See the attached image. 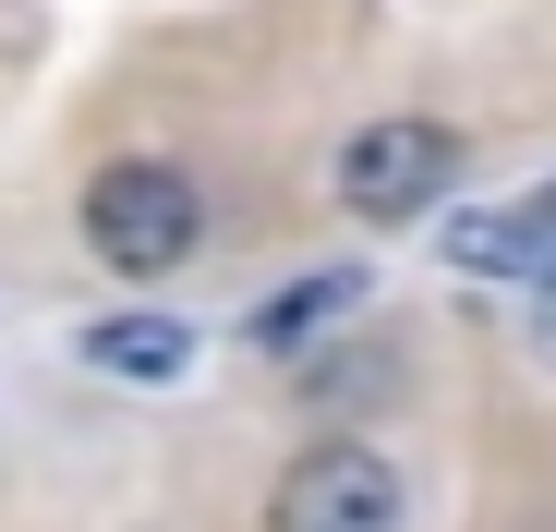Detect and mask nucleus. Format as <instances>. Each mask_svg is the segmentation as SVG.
Returning <instances> with one entry per match:
<instances>
[{
  "instance_id": "1",
  "label": "nucleus",
  "mask_w": 556,
  "mask_h": 532,
  "mask_svg": "<svg viewBox=\"0 0 556 532\" xmlns=\"http://www.w3.org/2000/svg\"><path fill=\"white\" fill-rule=\"evenodd\" d=\"M85 254L122 266V279H169V266L206 254V194L194 169L169 157H110L98 182H85Z\"/></svg>"
},
{
  "instance_id": "6",
  "label": "nucleus",
  "mask_w": 556,
  "mask_h": 532,
  "mask_svg": "<svg viewBox=\"0 0 556 532\" xmlns=\"http://www.w3.org/2000/svg\"><path fill=\"white\" fill-rule=\"evenodd\" d=\"M351 303H363V266H315V279H291V291L254 315V351H303V339H327Z\"/></svg>"
},
{
  "instance_id": "5",
  "label": "nucleus",
  "mask_w": 556,
  "mask_h": 532,
  "mask_svg": "<svg viewBox=\"0 0 556 532\" xmlns=\"http://www.w3.org/2000/svg\"><path fill=\"white\" fill-rule=\"evenodd\" d=\"M85 364H98V376H134V388H157V376H181V364H194V327H181V315H110V327H85Z\"/></svg>"
},
{
  "instance_id": "2",
  "label": "nucleus",
  "mask_w": 556,
  "mask_h": 532,
  "mask_svg": "<svg viewBox=\"0 0 556 532\" xmlns=\"http://www.w3.org/2000/svg\"><path fill=\"white\" fill-rule=\"evenodd\" d=\"M266 532H412V484H400L388 448H363V435H315V448L278 472Z\"/></svg>"
},
{
  "instance_id": "4",
  "label": "nucleus",
  "mask_w": 556,
  "mask_h": 532,
  "mask_svg": "<svg viewBox=\"0 0 556 532\" xmlns=\"http://www.w3.org/2000/svg\"><path fill=\"white\" fill-rule=\"evenodd\" d=\"M435 254L459 266V279H556V182L520 194V206H472V218H447Z\"/></svg>"
},
{
  "instance_id": "3",
  "label": "nucleus",
  "mask_w": 556,
  "mask_h": 532,
  "mask_svg": "<svg viewBox=\"0 0 556 532\" xmlns=\"http://www.w3.org/2000/svg\"><path fill=\"white\" fill-rule=\"evenodd\" d=\"M459 169V134L447 122H363L339 145V206L351 218H424Z\"/></svg>"
},
{
  "instance_id": "7",
  "label": "nucleus",
  "mask_w": 556,
  "mask_h": 532,
  "mask_svg": "<svg viewBox=\"0 0 556 532\" xmlns=\"http://www.w3.org/2000/svg\"><path fill=\"white\" fill-rule=\"evenodd\" d=\"M376 388H388L376 351H351V364H315V411H327V400H376Z\"/></svg>"
}]
</instances>
